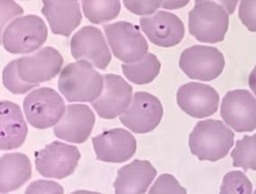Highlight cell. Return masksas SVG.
<instances>
[{
    "label": "cell",
    "mask_w": 256,
    "mask_h": 194,
    "mask_svg": "<svg viewBox=\"0 0 256 194\" xmlns=\"http://www.w3.org/2000/svg\"><path fill=\"white\" fill-rule=\"evenodd\" d=\"M104 75L86 60L66 65L60 72L58 88L69 102H92L100 96Z\"/></svg>",
    "instance_id": "6da1fadb"
},
{
    "label": "cell",
    "mask_w": 256,
    "mask_h": 194,
    "mask_svg": "<svg viewBox=\"0 0 256 194\" xmlns=\"http://www.w3.org/2000/svg\"><path fill=\"white\" fill-rule=\"evenodd\" d=\"M133 98V88L121 76L104 75V87L100 96L92 102L101 118L113 120L126 110Z\"/></svg>",
    "instance_id": "7c38bea8"
},
{
    "label": "cell",
    "mask_w": 256,
    "mask_h": 194,
    "mask_svg": "<svg viewBox=\"0 0 256 194\" xmlns=\"http://www.w3.org/2000/svg\"><path fill=\"white\" fill-rule=\"evenodd\" d=\"M1 4V32L4 31L8 24L20 14H23L24 10L14 0H0Z\"/></svg>",
    "instance_id": "f546056e"
},
{
    "label": "cell",
    "mask_w": 256,
    "mask_h": 194,
    "mask_svg": "<svg viewBox=\"0 0 256 194\" xmlns=\"http://www.w3.org/2000/svg\"><path fill=\"white\" fill-rule=\"evenodd\" d=\"M70 52L75 60H86L98 70H106L112 56L100 29L87 26L80 29L70 40Z\"/></svg>",
    "instance_id": "30bf717a"
},
{
    "label": "cell",
    "mask_w": 256,
    "mask_h": 194,
    "mask_svg": "<svg viewBox=\"0 0 256 194\" xmlns=\"http://www.w3.org/2000/svg\"><path fill=\"white\" fill-rule=\"evenodd\" d=\"M164 116L160 100L151 93L138 92L134 94L128 110L120 115V121L136 134L151 132L159 126Z\"/></svg>",
    "instance_id": "9c48e42d"
},
{
    "label": "cell",
    "mask_w": 256,
    "mask_h": 194,
    "mask_svg": "<svg viewBox=\"0 0 256 194\" xmlns=\"http://www.w3.org/2000/svg\"><path fill=\"white\" fill-rule=\"evenodd\" d=\"M252 192V184L242 172H230L224 176L223 182L220 188V194H250Z\"/></svg>",
    "instance_id": "484cf974"
},
{
    "label": "cell",
    "mask_w": 256,
    "mask_h": 194,
    "mask_svg": "<svg viewBox=\"0 0 256 194\" xmlns=\"http://www.w3.org/2000/svg\"><path fill=\"white\" fill-rule=\"evenodd\" d=\"M95 125V114L85 104H70L54 128L56 138L66 142L82 144L87 141Z\"/></svg>",
    "instance_id": "2e32d148"
},
{
    "label": "cell",
    "mask_w": 256,
    "mask_h": 194,
    "mask_svg": "<svg viewBox=\"0 0 256 194\" xmlns=\"http://www.w3.org/2000/svg\"><path fill=\"white\" fill-rule=\"evenodd\" d=\"M248 84H249V87L251 88L252 92L254 93L256 96V66L252 70L251 74L249 75Z\"/></svg>",
    "instance_id": "836d02e7"
},
{
    "label": "cell",
    "mask_w": 256,
    "mask_h": 194,
    "mask_svg": "<svg viewBox=\"0 0 256 194\" xmlns=\"http://www.w3.org/2000/svg\"><path fill=\"white\" fill-rule=\"evenodd\" d=\"M42 14L54 34L70 36L82 23L78 0H42Z\"/></svg>",
    "instance_id": "ac0fdd59"
},
{
    "label": "cell",
    "mask_w": 256,
    "mask_h": 194,
    "mask_svg": "<svg viewBox=\"0 0 256 194\" xmlns=\"http://www.w3.org/2000/svg\"><path fill=\"white\" fill-rule=\"evenodd\" d=\"M164 0H123L126 10L138 16H150L159 10Z\"/></svg>",
    "instance_id": "83f0119b"
},
{
    "label": "cell",
    "mask_w": 256,
    "mask_h": 194,
    "mask_svg": "<svg viewBox=\"0 0 256 194\" xmlns=\"http://www.w3.org/2000/svg\"><path fill=\"white\" fill-rule=\"evenodd\" d=\"M220 114L236 132L256 130V98L246 90L228 92L222 100Z\"/></svg>",
    "instance_id": "8fae6325"
},
{
    "label": "cell",
    "mask_w": 256,
    "mask_h": 194,
    "mask_svg": "<svg viewBox=\"0 0 256 194\" xmlns=\"http://www.w3.org/2000/svg\"><path fill=\"white\" fill-rule=\"evenodd\" d=\"M64 57L54 47L47 46L32 56L18 60V69L21 79L29 84L49 82L60 72Z\"/></svg>",
    "instance_id": "4fadbf2b"
},
{
    "label": "cell",
    "mask_w": 256,
    "mask_h": 194,
    "mask_svg": "<svg viewBox=\"0 0 256 194\" xmlns=\"http://www.w3.org/2000/svg\"><path fill=\"white\" fill-rule=\"evenodd\" d=\"M83 14L92 23H106L118 16L120 0H82Z\"/></svg>",
    "instance_id": "603a6c76"
},
{
    "label": "cell",
    "mask_w": 256,
    "mask_h": 194,
    "mask_svg": "<svg viewBox=\"0 0 256 194\" xmlns=\"http://www.w3.org/2000/svg\"><path fill=\"white\" fill-rule=\"evenodd\" d=\"M234 134L222 121H200L190 134V149L200 161L216 162L233 148Z\"/></svg>",
    "instance_id": "7a4b0ae2"
},
{
    "label": "cell",
    "mask_w": 256,
    "mask_h": 194,
    "mask_svg": "<svg viewBox=\"0 0 256 194\" xmlns=\"http://www.w3.org/2000/svg\"><path fill=\"white\" fill-rule=\"evenodd\" d=\"M254 194H256V192H254Z\"/></svg>",
    "instance_id": "e575fe53"
},
{
    "label": "cell",
    "mask_w": 256,
    "mask_h": 194,
    "mask_svg": "<svg viewBox=\"0 0 256 194\" xmlns=\"http://www.w3.org/2000/svg\"><path fill=\"white\" fill-rule=\"evenodd\" d=\"M36 167L46 178L64 179L74 174L80 159L78 148L54 141L34 154Z\"/></svg>",
    "instance_id": "52a82bcc"
},
{
    "label": "cell",
    "mask_w": 256,
    "mask_h": 194,
    "mask_svg": "<svg viewBox=\"0 0 256 194\" xmlns=\"http://www.w3.org/2000/svg\"><path fill=\"white\" fill-rule=\"evenodd\" d=\"M0 149L14 150L26 141L28 128L20 106L14 102H0Z\"/></svg>",
    "instance_id": "d6986e66"
},
{
    "label": "cell",
    "mask_w": 256,
    "mask_h": 194,
    "mask_svg": "<svg viewBox=\"0 0 256 194\" xmlns=\"http://www.w3.org/2000/svg\"><path fill=\"white\" fill-rule=\"evenodd\" d=\"M96 159L106 162H126L136 152V139L128 130L113 128L92 138Z\"/></svg>",
    "instance_id": "5bb4252c"
},
{
    "label": "cell",
    "mask_w": 256,
    "mask_h": 194,
    "mask_svg": "<svg viewBox=\"0 0 256 194\" xmlns=\"http://www.w3.org/2000/svg\"><path fill=\"white\" fill-rule=\"evenodd\" d=\"M104 30L112 52L124 64L138 62L148 54V42L138 26L120 21L106 24Z\"/></svg>",
    "instance_id": "8992f818"
},
{
    "label": "cell",
    "mask_w": 256,
    "mask_h": 194,
    "mask_svg": "<svg viewBox=\"0 0 256 194\" xmlns=\"http://www.w3.org/2000/svg\"><path fill=\"white\" fill-rule=\"evenodd\" d=\"M203 1H208V0H195V4H198ZM210 1H215L222 6L228 14H234L238 3V0H210Z\"/></svg>",
    "instance_id": "1f68e13d"
},
{
    "label": "cell",
    "mask_w": 256,
    "mask_h": 194,
    "mask_svg": "<svg viewBox=\"0 0 256 194\" xmlns=\"http://www.w3.org/2000/svg\"><path fill=\"white\" fill-rule=\"evenodd\" d=\"M32 176V164L21 152L6 154L0 159V192L8 194L23 186Z\"/></svg>",
    "instance_id": "44dd1931"
},
{
    "label": "cell",
    "mask_w": 256,
    "mask_h": 194,
    "mask_svg": "<svg viewBox=\"0 0 256 194\" xmlns=\"http://www.w3.org/2000/svg\"><path fill=\"white\" fill-rule=\"evenodd\" d=\"M190 0H164L162 6L168 10H180L190 3Z\"/></svg>",
    "instance_id": "d6a6232c"
},
{
    "label": "cell",
    "mask_w": 256,
    "mask_h": 194,
    "mask_svg": "<svg viewBox=\"0 0 256 194\" xmlns=\"http://www.w3.org/2000/svg\"><path fill=\"white\" fill-rule=\"evenodd\" d=\"M156 174V168L149 161L134 160L118 172L114 182L116 194H146Z\"/></svg>",
    "instance_id": "ffe728a7"
},
{
    "label": "cell",
    "mask_w": 256,
    "mask_h": 194,
    "mask_svg": "<svg viewBox=\"0 0 256 194\" xmlns=\"http://www.w3.org/2000/svg\"><path fill=\"white\" fill-rule=\"evenodd\" d=\"M48 29L44 20L36 14H26L14 19L1 34L6 50L13 54H30L46 42Z\"/></svg>",
    "instance_id": "3957f363"
},
{
    "label": "cell",
    "mask_w": 256,
    "mask_h": 194,
    "mask_svg": "<svg viewBox=\"0 0 256 194\" xmlns=\"http://www.w3.org/2000/svg\"><path fill=\"white\" fill-rule=\"evenodd\" d=\"M3 84L5 88L13 94H24L39 86L37 84L26 82L20 78L18 60H13L6 66L3 70Z\"/></svg>",
    "instance_id": "d4e9b609"
},
{
    "label": "cell",
    "mask_w": 256,
    "mask_h": 194,
    "mask_svg": "<svg viewBox=\"0 0 256 194\" xmlns=\"http://www.w3.org/2000/svg\"><path fill=\"white\" fill-rule=\"evenodd\" d=\"M224 56L213 46H194L185 49L180 57L178 65L188 78L202 82L216 79L224 68Z\"/></svg>",
    "instance_id": "ba28073f"
},
{
    "label": "cell",
    "mask_w": 256,
    "mask_h": 194,
    "mask_svg": "<svg viewBox=\"0 0 256 194\" xmlns=\"http://www.w3.org/2000/svg\"><path fill=\"white\" fill-rule=\"evenodd\" d=\"M234 167H242L244 171H256V134L244 136L238 140L231 152Z\"/></svg>",
    "instance_id": "cb8c5ba5"
},
{
    "label": "cell",
    "mask_w": 256,
    "mask_h": 194,
    "mask_svg": "<svg viewBox=\"0 0 256 194\" xmlns=\"http://www.w3.org/2000/svg\"><path fill=\"white\" fill-rule=\"evenodd\" d=\"M176 98L182 110L196 118L214 115L220 105V95L215 88L200 82L184 84L178 88Z\"/></svg>",
    "instance_id": "e0dca14e"
},
{
    "label": "cell",
    "mask_w": 256,
    "mask_h": 194,
    "mask_svg": "<svg viewBox=\"0 0 256 194\" xmlns=\"http://www.w3.org/2000/svg\"><path fill=\"white\" fill-rule=\"evenodd\" d=\"M187 190L178 184L175 177L169 174H164L156 180L149 194H186Z\"/></svg>",
    "instance_id": "4316f807"
},
{
    "label": "cell",
    "mask_w": 256,
    "mask_h": 194,
    "mask_svg": "<svg viewBox=\"0 0 256 194\" xmlns=\"http://www.w3.org/2000/svg\"><path fill=\"white\" fill-rule=\"evenodd\" d=\"M229 14L215 1L196 4L188 13V31L198 42H222L228 30Z\"/></svg>",
    "instance_id": "277c9868"
},
{
    "label": "cell",
    "mask_w": 256,
    "mask_h": 194,
    "mask_svg": "<svg viewBox=\"0 0 256 194\" xmlns=\"http://www.w3.org/2000/svg\"><path fill=\"white\" fill-rule=\"evenodd\" d=\"M140 24L150 42L157 46H175L182 41L185 36L182 21L176 14L162 10L144 16L140 19Z\"/></svg>",
    "instance_id": "9a60e30c"
},
{
    "label": "cell",
    "mask_w": 256,
    "mask_h": 194,
    "mask_svg": "<svg viewBox=\"0 0 256 194\" xmlns=\"http://www.w3.org/2000/svg\"><path fill=\"white\" fill-rule=\"evenodd\" d=\"M238 16L249 31L256 32V0H241Z\"/></svg>",
    "instance_id": "f1b7e54d"
},
{
    "label": "cell",
    "mask_w": 256,
    "mask_h": 194,
    "mask_svg": "<svg viewBox=\"0 0 256 194\" xmlns=\"http://www.w3.org/2000/svg\"><path fill=\"white\" fill-rule=\"evenodd\" d=\"M64 188L62 185L52 180H38L31 182L26 194H64Z\"/></svg>",
    "instance_id": "4dcf8cb0"
},
{
    "label": "cell",
    "mask_w": 256,
    "mask_h": 194,
    "mask_svg": "<svg viewBox=\"0 0 256 194\" xmlns=\"http://www.w3.org/2000/svg\"><path fill=\"white\" fill-rule=\"evenodd\" d=\"M23 106L28 123L38 130L56 125L66 110L65 102L59 93L46 87L29 93L24 100Z\"/></svg>",
    "instance_id": "5b68a950"
},
{
    "label": "cell",
    "mask_w": 256,
    "mask_h": 194,
    "mask_svg": "<svg viewBox=\"0 0 256 194\" xmlns=\"http://www.w3.org/2000/svg\"><path fill=\"white\" fill-rule=\"evenodd\" d=\"M160 62L154 54L148 52L142 60L134 64H124L122 70L126 79L138 85L152 82L159 75Z\"/></svg>",
    "instance_id": "7402d4cb"
}]
</instances>
